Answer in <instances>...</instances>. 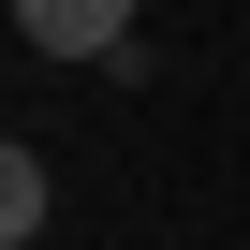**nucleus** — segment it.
Instances as JSON below:
<instances>
[{
	"label": "nucleus",
	"mask_w": 250,
	"mask_h": 250,
	"mask_svg": "<svg viewBox=\"0 0 250 250\" xmlns=\"http://www.w3.org/2000/svg\"><path fill=\"white\" fill-rule=\"evenodd\" d=\"M15 15H30L44 59H118L133 44V0H15Z\"/></svg>",
	"instance_id": "1"
},
{
	"label": "nucleus",
	"mask_w": 250,
	"mask_h": 250,
	"mask_svg": "<svg viewBox=\"0 0 250 250\" xmlns=\"http://www.w3.org/2000/svg\"><path fill=\"white\" fill-rule=\"evenodd\" d=\"M44 206H59V191H44V162L0 133V250H30V235H44Z\"/></svg>",
	"instance_id": "2"
}]
</instances>
